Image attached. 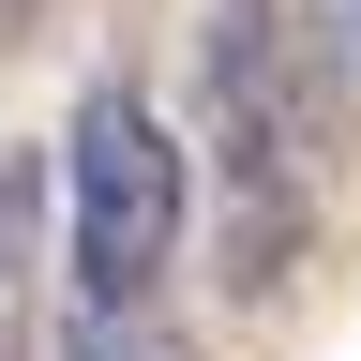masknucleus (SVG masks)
Returning <instances> with one entry per match:
<instances>
[{
	"label": "nucleus",
	"instance_id": "1",
	"mask_svg": "<svg viewBox=\"0 0 361 361\" xmlns=\"http://www.w3.org/2000/svg\"><path fill=\"white\" fill-rule=\"evenodd\" d=\"M196 135H211V196H226V286L271 301L316 226V90L286 0H211V61H196Z\"/></svg>",
	"mask_w": 361,
	"mask_h": 361
},
{
	"label": "nucleus",
	"instance_id": "2",
	"mask_svg": "<svg viewBox=\"0 0 361 361\" xmlns=\"http://www.w3.org/2000/svg\"><path fill=\"white\" fill-rule=\"evenodd\" d=\"M180 226H196V151L151 90H90L61 121V286L75 316H151V286L180 271Z\"/></svg>",
	"mask_w": 361,
	"mask_h": 361
},
{
	"label": "nucleus",
	"instance_id": "3",
	"mask_svg": "<svg viewBox=\"0 0 361 361\" xmlns=\"http://www.w3.org/2000/svg\"><path fill=\"white\" fill-rule=\"evenodd\" d=\"M30 301H45V166H0V361H30Z\"/></svg>",
	"mask_w": 361,
	"mask_h": 361
},
{
	"label": "nucleus",
	"instance_id": "4",
	"mask_svg": "<svg viewBox=\"0 0 361 361\" xmlns=\"http://www.w3.org/2000/svg\"><path fill=\"white\" fill-rule=\"evenodd\" d=\"M61 361H180V331H151V316H75Z\"/></svg>",
	"mask_w": 361,
	"mask_h": 361
},
{
	"label": "nucleus",
	"instance_id": "5",
	"mask_svg": "<svg viewBox=\"0 0 361 361\" xmlns=\"http://www.w3.org/2000/svg\"><path fill=\"white\" fill-rule=\"evenodd\" d=\"M16 16H30V0H0V30H16Z\"/></svg>",
	"mask_w": 361,
	"mask_h": 361
},
{
	"label": "nucleus",
	"instance_id": "6",
	"mask_svg": "<svg viewBox=\"0 0 361 361\" xmlns=\"http://www.w3.org/2000/svg\"><path fill=\"white\" fill-rule=\"evenodd\" d=\"M346 45H361V0H346Z\"/></svg>",
	"mask_w": 361,
	"mask_h": 361
}]
</instances>
